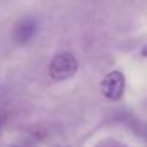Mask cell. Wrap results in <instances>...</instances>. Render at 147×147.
<instances>
[{
	"instance_id": "1",
	"label": "cell",
	"mask_w": 147,
	"mask_h": 147,
	"mask_svg": "<svg viewBox=\"0 0 147 147\" xmlns=\"http://www.w3.org/2000/svg\"><path fill=\"white\" fill-rule=\"evenodd\" d=\"M78 59L71 52H60L49 63V74L54 81H67L78 71Z\"/></svg>"
},
{
	"instance_id": "2",
	"label": "cell",
	"mask_w": 147,
	"mask_h": 147,
	"mask_svg": "<svg viewBox=\"0 0 147 147\" xmlns=\"http://www.w3.org/2000/svg\"><path fill=\"white\" fill-rule=\"evenodd\" d=\"M125 90V76L120 71H111L101 81V93L111 101L122 98Z\"/></svg>"
},
{
	"instance_id": "3",
	"label": "cell",
	"mask_w": 147,
	"mask_h": 147,
	"mask_svg": "<svg viewBox=\"0 0 147 147\" xmlns=\"http://www.w3.org/2000/svg\"><path fill=\"white\" fill-rule=\"evenodd\" d=\"M36 32H38V22L35 18H24L14 26L13 38L19 45H26L30 40H33Z\"/></svg>"
},
{
	"instance_id": "4",
	"label": "cell",
	"mask_w": 147,
	"mask_h": 147,
	"mask_svg": "<svg viewBox=\"0 0 147 147\" xmlns=\"http://www.w3.org/2000/svg\"><path fill=\"white\" fill-rule=\"evenodd\" d=\"M142 55H144V57H147V45L142 48Z\"/></svg>"
},
{
	"instance_id": "5",
	"label": "cell",
	"mask_w": 147,
	"mask_h": 147,
	"mask_svg": "<svg viewBox=\"0 0 147 147\" xmlns=\"http://www.w3.org/2000/svg\"><path fill=\"white\" fill-rule=\"evenodd\" d=\"M2 127H3V117L0 115V130H2Z\"/></svg>"
},
{
	"instance_id": "6",
	"label": "cell",
	"mask_w": 147,
	"mask_h": 147,
	"mask_svg": "<svg viewBox=\"0 0 147 147\" xmlns=\"http://www.w3.org/2000/svg\"><path fill=\"white\" fill-rule=\"evenodd\" d=\"M112 147H122V146H112Z\"/></svg>"
},
{
	"instance_id": "7",
	"label": "cell",
	"mask_w": 147,
	"mask_h": 147,
	"mask_svg": "<svg viewBox=\"0 0 147 147\" xmlns=\"http://www.w3.org/2000/svg\"><path fill=\"white\" fill-rule=\"evenodd\" d=\"M13 147H16V146H13Z\"/></svg>"
}]
</instances>
